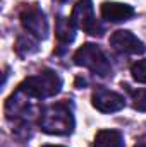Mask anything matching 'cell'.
Wrapping results in <instances>:
<instances>
[{
	"mask_svg": "<svg viewBox=\"0 0 146 147\" xmlns=\"http://www.w3.org/2000/svg\"><path fill=\"white\" fill-rule=\"evenodd\" d=\"M131 74H132V79H134L136 82L146 84V58L138 60L136 63H132V67H131Z\"/></svg>",
	"mask_w": 146,
	"mask_h": 147,
	"instance_id": "cell-12",
	"label": "cell"
},
{
	"mask_svg": "<svg viewBox=\"0 0 146 147\" xmlns=\"http://www.w3.org/2000/svg\"><path fill=\"white\" fill-rule=\"evenodd\" d=\"M134 147H146V140H139V142H138Z\"/></svg>",
	"mask_w": 146,
	"mask_h": 147,
	"instance_id": "cell-14",
	"label": "cell"
},
{
	"mask_svg": "<svg viewBox=\"0 0 146 147\" xmlns=\"http://www.w3.org/2000/svg\"><path fill=\"white\" fill-rule=\"evenodd\" d=\"M40 127L45 134H50V135H67V134H71L74 130L72 106L65 101L46 106L41 113Z\"/></svg>",
	"mask_w": 146,
	"mask_h": 147,
	"instance_id": "cell-1",
	"label": "cell"
},
{
	"mask_svg": "<svg viewBox=\"0 0 146 147\" xmlns=\"http://www.w3.org/2000/svg\"><path fill=\"white\" fill-rule=\"evenodd\" d=\"M74 63L89 69L93 74L100 75V77H107L112 72L108 58L105 57V53L102 51L100 46L86 43L83 45L76 53H74Z\"/></svg>",
	"mask_w": 146,
	"mask_h": 147,
	"instance_id": "cell-3",
	"label": "cell"
},
{
	"mask_svg": "<svg viewBox=\"0 0 146 147\" xmlns=\"http://www.w3.org/2000/svg\"><path fill=\"white\" fill-rule=\"evenodd\" d=\"M62 87V79L59 74L53 70H43V72L28 77L19 89L28 94L29 98H36V99H45L50 96H55Z\"/></svg>",
	"mask_w": 146,
	"mask_h": 147,
	"instance_id": "cell-2",
	"label": "cell"
},
{
	"mask_svg": "<svg viewBox=\"0 0 146 147\" xmlns=\"http://www.w3.org/2000/svg\"><path fill=\"white\" fill-rule=\"evenodd\" d=\"M110 45L115 51L126 55H141L146 51V46L141 39L134 36L131 31H115L110 36Z\"/></svg>",
	"mask_w": 146,
	"mask_h": 147,
	"instance_id": "cell-6",
	"label": "cell"
},
{
	"mask_svg": "<svg viewBox=\"0 0 146 147\" xmlns=\"http://www.w3.org/2000/svg\"><path fill=\"white\" fill-rule=\"evenodd\" d=\"M93 147H124V139L119 130H100L95 137Z\"/></svg>",
	"mask_w": 146,
	"mask_h": 147,
	"instance_id": "cell-10",
	"label": "cell"
},
{
	"mask_svg": "<svg viewBox=\"0 0 146 147\" xmlns=\"http://www.w3.org/2000/svg\"><path fill=\"white\" fill-rule=\"evenodd\" d=\"M43 147H64V146H43Z\"/></svg>",
	"mask_w": 146,
	"mask_h": 147,
	"instance_id": "cell-15",
	"label": "cell"
},
{
	"mask_svg": "<svg viewBox=\"0 0 146 147\" xmlns=\"http://www.w3.org/2000/svg\"><path fill=\"white\" fill-rule=\"evenodd\" d=\"M102 16L108 22H122V21H129L134 16V9L127 3L103 2L102 3Z\"/></svg>",
	"mask_w": 146,
	"mask_h": 147,
	"instance_id": "cell-8",
	"label": "cell"
},
{
	"mask_svg": "<svg viewBox=\"0 0 146 147\" xmlns=\"http://www.w3.org/2000/svg\"><path fill=\"white\" fill-rule=\"evenodd\" d=\"M132 106L138 111H145L146 113V89H138L132 91Z\"/></svg>",
	"mask_w": 146,
	"mask_h": 147,
	"instance_id": "cell-13",
	"label": "cell"
},
{
	"mask_svg": "<svg viewBox=\"0 0 146 147\" xmlns=\"http://www.w3.org/2000/svg\"><path fill=\"white\" fill-rule=\"evenodd\" d=\"M16 51H17L19 55H23V57L38 51L36 39H33L31 34H28V36H19L17 38V43H16Z\"/></svg>",
	"mask_w": 146,
	"mask_h": 147,
	"instance_id": "cell-11",
	"label": "cell"
},
{
	"mask_svg": "<svg viewBox=\"0 0 146 147\" xmlns=\"http://www.w3.org/2000/svg\"><path fill=\"white\" fill-rule=\"evenodd\" d=\"M55 36L59 39L60 46H65L69 43H72L76 38V26L72 24L71 19L65 17H59L57 19V28H55Z\"/></svg>",
	"mask_w": 146,
	"mask_h": 147,
	"instance_id": "cell-9",
	"label": "cell"
},
{
	"mask_svg": "<svg viewBox=\"0 0 146 147\" xmlns=\"http://www.w3.org/2000/svg\"><path fill=\"white\" fill-rule=\"evenodd\" d=\"M21 24L23 28L28 31V34L35 38V39H45L48 34V22L45 19V14L41 12V9L36 3H26L21 9Z\"/></svg>",
	"mask_w": 146,
	"mask_h": 147,
	"instance_id": "cell-5",
	"label": "cell"
},
{
	"mask_svg": "<svg viewBox=\"0 0 146 147\" xmlns=\"http://www.w3.org/2000/svg\"><path fill=\"white\" fill-rule=\"evenodd\" d=\"M91 103L93 106L102 113H115V111L122 110L126 101L120 94L108 91L105 87H98L95 92H93V98H91Z\"/></svg>",
	"mask_w": 146,
	"mask_h": 147,
	"instance_id": "cell-7",
	"label": "cell"
},
{
	"mask_svg": "<svg viewBox=\"0 0 146 147\" xmlns=\"http://www.w3.org/2000/svg\"><path fill=\"white\" fill-rule=\"evenodd\" d=\"M71 21H72V24L76 28L83 29L84 33H88L91 36H102L105 33V28L102 26V22L95 16L91 0H79L76 3L72 16H71Z\"/></svg>",
	"mask_w": 146,
	"mask_h": 147,
	"instance_id": "cell-4",
	"label": "cell"
}]
</instances>
